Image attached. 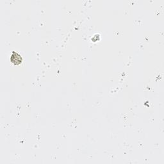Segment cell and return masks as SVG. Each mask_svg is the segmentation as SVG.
I'll use <instances>...</instances> for the list:
<instances>
[{
  "label": "cell",
  "instance_id": "1",
  "mask_svg": "<svg viewBox=\"0 0 164 164\" xmlns=\"http://www.w3.org/2000/svg\"><path fill=\"white\" fill-rule=\"evenodd\" d=\"M22 57L18 53L14 51L12 53V55L10 56V61H11L15 65H19L22 62Z\"/></svg>",
  "mask_w": 164,
  "mask_h": 164
}]
</instances>
